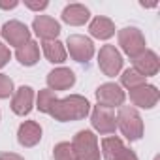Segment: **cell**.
<instances>
[{
  "label": "cell",
  "mask_w": 160,
  "mask_h": 160,
  "mask_svg": "<svg viewBox=\"0 0 160 160\" xmlns=\"http://www.w3.org/2000/svg\"><path fill=\"white\" fill-rule=\"evenodd\" d=\"M72 151L75 160H100L98 139L91 130H81L75 134L72 141Z\"/></svg>",
  "instance_id": "7a4b0ae2"
},
{
  "label": "cell",
  "mask_w": 160,
  "mask_h": 160,
  "mask_svg": "<svg viewBox=\"0 0 160 160\" xmlns=\"http://www.w3.org/2000/svg\"><path fill=\"white\" fill-rule=\"evenodd\" d=\"M122 149H124V145H122V141L119 138H106V139H102V154H104L106 160H115Z\"/></svg>",
  "instance_id": "ffe728a7"
},
{
  "label": "cell",
  "mask_w": 160,
  "mask_h": 160,
  "mask_svg": "<svg viewBox=\"0 0 160 160\" xmlns=\"http://www.w3.org/2000/svg\"><path fill=\"white\" fill-rule=\"evenodd\" d=\"M89 109H91V104L87 102V98L73 94V96H68V98H62V100L57 98L55 104L49 109V115L55 117L60 122H66V121L85 119L89 115Z\"/></svg>",
  "instance_id": "6da1fadb"
},
{
  "label": "cell",
  "mask_w": 160,
  "mask_h": 160,
  "mask_svg": "<svg viewBox=\"0 0 160 160\" xmlns=\"http://www.w3.org/2000/svg\"><path fill=\"white\" fill-rule=\"evenodd\" d=\"M27 6L30 10H45L47 8V2H45V0H42V2H27Z\"/></svg>",
  "instance_id": "4316f807"
},
{
  "label": "cell",
  "mask_w": 160,
  "mask_h": 160,
  "mask_svg": "<svg viewBox=\"0 0 160 160\" xmlns=\"http://www.w3.org/2000/svg\"><path fill=\"white\" fill-rule=\"evenodd\" d=\"M15 6H17V0H12V2H2V0H0V8H4V10L15 8Z\"/></svg>",
  "instance_id": "f1b7e54d"
},
{
  "label": "cell",
  "mask_w": 160,
  "mask_h": 160,
  "mask_svg": "<svg viewBox=\"0 0 160 160\" xmlns=\"http://www.w3.org/2000/svg\"><path fill=\"white\" fill-rule=\"evenodd\" d=\"M15 57H17V60H19L23 66H34V64L38 62V58H40V47H38L36 42L30 40V42H27L25 45L17 47Z\"/></svg>",
  "instance_id": "e0dca14e"
},
{
  "label": "cell",
  "mask_w": 160,
  "mask_h": 160,
  "mask_svg": "<svg viewBox=\"0 0 160 160\" xmlns=\"http://www.w3.org/2000/svg\"><path fill=\"white\" fill-rule=\"evenodd\" d=\"M32 28H34V32H36L43 42L55 40V38L58 36V32H60V25H58L53 17H49V15H38V17L34 19V23H32Z\"/></svg>",
  "instance_id": "8fae6325"
},
{
  "label": "cell",
  "mask_w": 160,
  "mask_h": 160,
  "mask_svg": "<svg viewBox=\"0 0 160 160\" xmlns=\"http://www.w3.org/2000/svg\"><path fill=\"white\" fill-rule=\"evenodd\" d=\"M0 32H2V38L10 45H15V47H21L27 42H30V30L21 21H10V23H6Z\"/></svg>",
  "instance_id": "ba28073f"
},
{
  "label": "cell",
  "mask_w": 160,
  "mask_h": 160,
  "mask_svg": "<svg viewBox=\"0 0 160 160\" xmlns=\"http://www.w3.org/2000/svg\"><path fill=\"white\" fill-rule=\"evenodd\" d=\"M13 94V81L4 75V73H0V98H10Z\"/></svg>",
  "instance_id": "cb8c5ba5"
},
{
  "label": "cell",
  "mask_w": 160,
  "mask_h": 160,
  "mask_svg": "<svg viewBox=\"0 0 160 160\" xmlns=\"http://www.w3.org/2000/svg\"><path fill=\"white\" fill-rule=\"evenodd\" d=\"M158 68H160V60H158L156 53H152V51H143L139 57L134 58V70L138 73H141L143 77L156 75Z\"/></svg>",
  "instance_id": "7c38bea8"
},
{
  "label": "cell",
  "mask_w": 160,
  "mask_h": 160,
  "mask_svg": "<svg viewBox=\"0 0 160 160\" xmlns=\"http://www.w3.org/2000/svg\"><path fill=\"white\" fill-rule=\"evenodd\" d=\"M117 126L121 128L122 136L130 141H136L143 136V121L139 117V113L134 108H121L119 115H117Z\"/></svg>",
  "instance_id": "3957f363"
},
{
  "label": "cell",
  "mask_w": 160,
  "mask_h": 160,
  "mask_svg": "<svg viewBox=\"0 0 160 160\" xmlns=\"http://www.w3.org/2000/svg\"><path fill=\"white\" fill-rule=\"evenodd\" d=\"M121 83L126 87V89H136V87H141V85H145V77L141 75V73H138L134 68H130V70H126L122 75H121Z\"/></svg>",
  "instance_id": "44dd1931"
},
{
  "label": "cell",
  "mask_w": 160,
  "mask_h": 160,
  "mask_svg": "<svg viewBox=\"0 0 160 160\" xmlns=\"http://www.w3.org/2000/svg\"><path fill=\"white\" fill-rule=\"evenodd\" d=\"M89 30H91V34H92L94 38H98V40H108V38H111V36L115 34V25H113V21L108 19V17H96V19L91 23Z\"/></svg>",
  "instance_id": "ac0fdd59"
},
{
  "label": "cell",
  "mask_w": 160,
  "mask_h": 160,
  "mask_svg": "<svg viewBox=\"0 0 160 160\" xmlns=\"http://www.w3.org/2000/svg\"><path fill=\"white\" fill-rule=\"evenodd\" d=\"M119 45L130 58H136L145 51V38L138 28L126 27V28L119 30Z\"/></svg>",
  "instance_id": "277c9868"
},
{
  "label": "cell",
  "mask_w": 160,
  "mask_h": 160,
  "mask_svg": "<svg viewBox=\"0 0 160 160\" xmlns=\"http://www.w3.org/2000/svg\"><path fill=\"white\" fill-rule=\"evenodd\" d=\"M42 47H43V55L47 57V60L49 62H64L66 60V49H64V45L60 43V42H57V40H51V42H43L42 43Z\"/></svg>",
  "instance_id": "d6986e66"
},
{
  "label": "cell",
  "mask_w": 160,
  "mask_h": 160,
  "mask_svg": "<svg viewBox=\"0 0 160 160\" xmlns=\"http://www.w3.org/2000/svg\"><path fill=\"white\" fill-rule=\"evenodd\" d=\"M91 122L94 126V130H98L100 134H113L117 128V117L109 108L104 106H96L92 109V117Z\"/></svg>",
  "instance_id": "52a82bcc"
},
{
  "label": "cell",
  "mask_w": 160,
  "mask_h": 160,
  "mask_svg": "<svg viewBox=\"0 0 160 160\" xmlns=\"http://www.w3.org/2000/svg\"><path fill=\"white\" fill-rule=\"evenodd\" d=\"M73 83H75V75L70 68H57L47 75V85L51 87V91H66Z\"/></svg>",
  "instance_id": "4fadbf2b"
},
{
  "label": "cell",
  "mask_w": 160,
  "mask_h": 160,
  "mask_svg": "<svg viewBox=\"0 0 160 160\" xmlns=\"http://www.w3.org/2000/svg\"><path fill=\"white\" fill-rule=\"evenodd\" d=\"M160 98V92L154 85H141L130 91V100L134 102V106L143 108V109H151L156 106Z\"/></svg>",
  "instance_id": "30bf717a"
},
{
  "label": "cell",
  "mask_w": 160,
  "mask_h": 160,
  "mask_svg": "<svg viewBox=\"0 0 160 160\" xmlns=\"http://www.w3.org/2000/svg\"><path fill=\"white\" fill-rule=\"evenodd\" d=\"M0 160H25V158H21L15 152H2V154H0Z\"/></svg>",
  "instance_id": "83f0119b"
},
{
  "label": "cell",
  "mask_w": 160,
  "mask_h": 160,
  "mask_svg": "<svg viewBox=\"0 0 160 160\" xmlns=\"http://www.w3.org/2000/svg\"><path fill=\"white\" fill-rule=\"evenodd\" d=\"M17 139L23 147H34L40 139H42V126L34 121H27L19 126L17 132Z\"/></svg>",
  "instance_id": "5bb4252c"
},
{
  "label": "cell",
  "mask_w": 160,
  "mask_h": 160,
  "mask_svg": "<svg viewBox=\"0 0 160 160\" xmlns=\"http://www.w3.org/2000/svg\"><path fill=\"white\" fill-rule=\"evenodd\" d=\"M55 100H57V96H55V92L51 89L40 91V94H38V109L43 111V113H49V109L55 104Z\"/></svg>",
  "instance_id": "7402d4cb"
},
{
  "label": "cell",
  "mask_w": 160,
  "mask_h": 160,
  "mask_svg": "<svg viewBox=\"0 0 160 160\" xmlns=\"http://www.w3.org/2000/svg\"><path fill=\"white\" fill-rule=\"evenodd\" d=\"M96 100H98V106L111 109V108L121 106L124 102V91L117 83H104L96 91Z\"/></svg>",
  "instance_id": "9c48e42d"
},
{
  "label": "cell",
  "mask_w": 160,
  "mask_h": 160,
  "mask_svg": "<svg viewBox=\"0 0 160 160\" xmlns=\"http://www.w3.org/2000/svg\"><path fill=\"white\" fill-rule=\"evenodd\" d=\"M115 160H138V156H136V152L134 151H130V149H122L121 152H119V156L115 158Z\"/></svg>",
  "instance_id": "484cf974"
},
{
  "label": "cell",
  "mask_w": 160,
  "mask_h": 160,
  "mask_svg": "<svg viewBox=\"0 0 160 160\" xmlns=\"http://www.w3.org/2000/svg\"><path fill=\"white\" fill-rule=\"evenodd\" d=\"M53 156H55V160H75L73 151H72V145L66 143V141H62V143H58L55 147Z\"/></svg>",
  "instance_id": "603a6c76"
},
{
  "label": "cell",
  "mask_w": 160,
  "mask_h": 160,
  "mask_svg": "<svg viewBox=\"0 0 160 160\" xmlns=\"http://www.w3.org/2000/svg\"><path fill=\"white\" fill-rule=\"evenodd\" d=\"M8 60H10V49H8L4 43H0V68L6 66Z\"/></svg>",
  "instance_id": "d4e9b609"
},
{
  "label": "cell",
  "mask_w": 160,
  "mask_h": 160,
  "mask_svg": "<svg viewBox=\"0 0 160 160\" xmlns=\"http://www.w3.org/2000/svg\"><path fill=\"white\" fill-rule=\"evenodd\" d=\"M68 49H70L72 58L77 60V62H87L94 55L92 42L85 36H79V34H73V36L68 38Z\"/></svg>",
  "instance_id": "8992f818"
},
{
  "label": "cell",
  "mask_w": 160,
  "mask_h": 160,
  "mask_svg": "<svg viewBox=\"0 0 160 160\" xmlns=\"http://www.w3.org/2000/svg\"><path fill=\"white\" fill-rule=\"evenodd\" d=\"M89 17H91L89 10H87L85 6H81V4H70V6H66L64 12H62V19H64L68 25H73V27L85 25V23L89 21Z\"/></svg>",
  "instance_id": "2e32d148"
},
{
  "label": "cell",
  "mask_w": 160,
  "mask_h": 160,
  "mask_svg": "<svg viewBox=\"0 0 160 160\" xmlns=\"http://www.w3.org/2000/svg\"><path fill=\"white\" fill-rule=\"evenodd\" d=\"M32 100H34V91L30 87H21L13 100H12V109L17 115H28L32 109Z\"/></svg>",
  "instance_id": "9a60e30c"
},
{
  "label": "cell",
  "mask_w": 160,
  "mask_h": 160,
  "mask_svg": "<svg viewBox=\"0 0 160 160\" xmlns=\"http://www.w3.org/2000/svg\"><path fill=\"white\" fill-rule=\"evenodd\" d=\"M98 64L108 77H115L122 68V57L113 45H104L98 53Z\"/></svg>",
  "instance_id": "5b68a950"
}]
</instances>
